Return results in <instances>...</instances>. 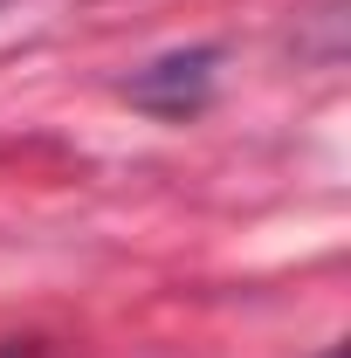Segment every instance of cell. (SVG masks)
<instances>
[{
  "label": "cell",
  "mask_w": 351,
  "mask_h": 358,
  "mask_svg": "<svg viewBox=\"0 0 351 358\" xmlns=\"http://www.w3.org/2000/svg\"><path fill=\"white\" fill-rule=\"evenodd\" d=\"M214 69H220V48H179V55H159L138 76H124V96L152 117H193L214 96Z\"/></svg>",
  "instance_id": "1"
},
{
  "label": "cell",
  "mask_w": 351,
  "mask_h": 358,
  "mask_svg": "<svg viewBox=\"0 0 351 358\" xmlns=\"http://www.w3.org/2000/svg\"><path fill=\"white\" fill-rule=\"evenodd\" d=\"M0 358H42V345L35 338H14V345H0Z\"/></svg>",
  "instance_id": "2"
},
{
  "label": "cell",
  "mask_w": 351,
  "mask_h": 358,
  "mask_svg": "<svg viewBox=\"0 0 351 358\" xmlns=\"http://www.w3.org/2000/svg\"><path fill=\"white\" fill-rule=\"evenodd\" d=\"M324 358H345V352H338V345H331V352H324Z\"/></svg>",
  "instance_id": "3"
}]
</instances>
